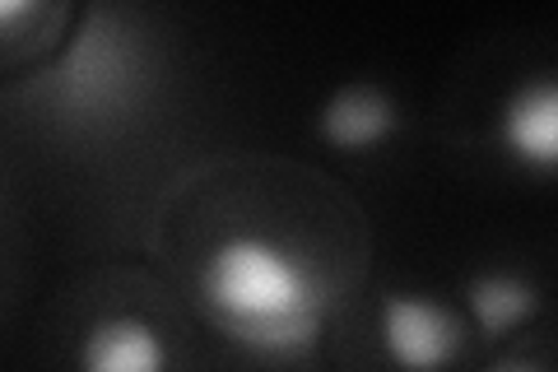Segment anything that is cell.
<instances>
[{"label": "cell", "mask_w": 558, "mask_h": 372, "mask_svg": "<svg viewBox=\"0 0 558 372\" xmlns=\"http://www.w3.org/2000/svg\"><path fill=\"white\" fill-rule=\"evenodd\" d=\"M84 363L94 372H159L168 363L163 335L140 316H108L84 340Z\"/></svg>", "instance_id": "cell-6"}, {"label": "cell", "mask_w": 558, "mask_h": 372, "mask_svg": "<svg viewBox=\"0 0 558 372\" xmlns=\"http://www.w3.org/2000/svg\"><path fill=\"white\" fill-rule=\"evenodd\" d=\"M381 345L400 368H442L461 353V322L424 293H391L381 303Z\"/></svg>", "instance_id": "cell-2"}, {"label": "cell", "mask_w": 558, "mask_h": 372, "mask_svg": "<svg viewBox=\"0 0 558 372\" xmlns=\"http://www.w3.org/2000/svg\"><path fill=\"white\" fill-rule=\"evenodd\" d=\"M38 5H43V0H0V38L14 33V28H24Z\"/></svg>", "instance_id": "cell-8"}, {"label": "cell", "mask_w": 558, "mask_h": 372, "mask_svg": "<svg viewBox=\"0 0 558 372\" xmlns=\"http://www.w3.org/2000/svg\"><path fill=\"white\" fill-rule=\"evenodd\" d=\"M470 316L484 335H502L521 322H531L535 308H539V293L517 275H484L470 285Z\"/></svg>", "instance_id": "cell-7"}, {"label": "cell", "mask_w": 558, "mask_h": 372, "mask_svg": "<svg viewBox=\"0 0 558 372\" xmlns=\"http://www.w3.org/2000/svg\"><path fill=\"white\" fill-rule=\"evenodd\" d=\"M396 103L381 94L373 84H354V88H340L336 98L322 103V117H317V131L330 149H344V154H363V149H377L381 140L396 131Z\"/></svg>", "instance_id": "cell-4"}, {"label": "cell", "mask_w": 558, "mask_h": 372, "mask_svg": "<svg viewBox=\"0 0 558 372\" xmlns=\"http://www.w3.org/2000/svg\"><path fill=\"white\" fill-rule=\"evenodd\" d=\"M502 149L517 164H526L535 172H549L558 158V94L549 80H535L526 88H517L502 108Z\"/></svg>", "instance_id": "cell-3"}, {"label": "cell", "mask_w": 558, "mask_h": 372, "mask_svg": "<svg viewBox=\"0 0 558 372\" xmlns=\"http://www.w3.org/2000/svg\"><path fill=\"white\" fill-rule=\"evenodd\" d=\"M201 293L215 326L266 359L307 353L322 335V279L270 238L242 233L219 242L201 271Z\"/></svg>", "instance_id": "cell-1"}, {"label": "cell", "mask_w": 558, "mask_h": 372, "mask_svg": "<svg viewBox=\"0 0 558 372\" xmlns=\"http://www.w3.org/2000/svg\"><path fill=\"white\" fill-rule=\"evenodd\" d=\"M126 80H131V51L112 24H94L61 65V84H65L70 103L75 98L80 103H117Z\"/></svg>", "instance_id": "cell-5"}]
</instances>
